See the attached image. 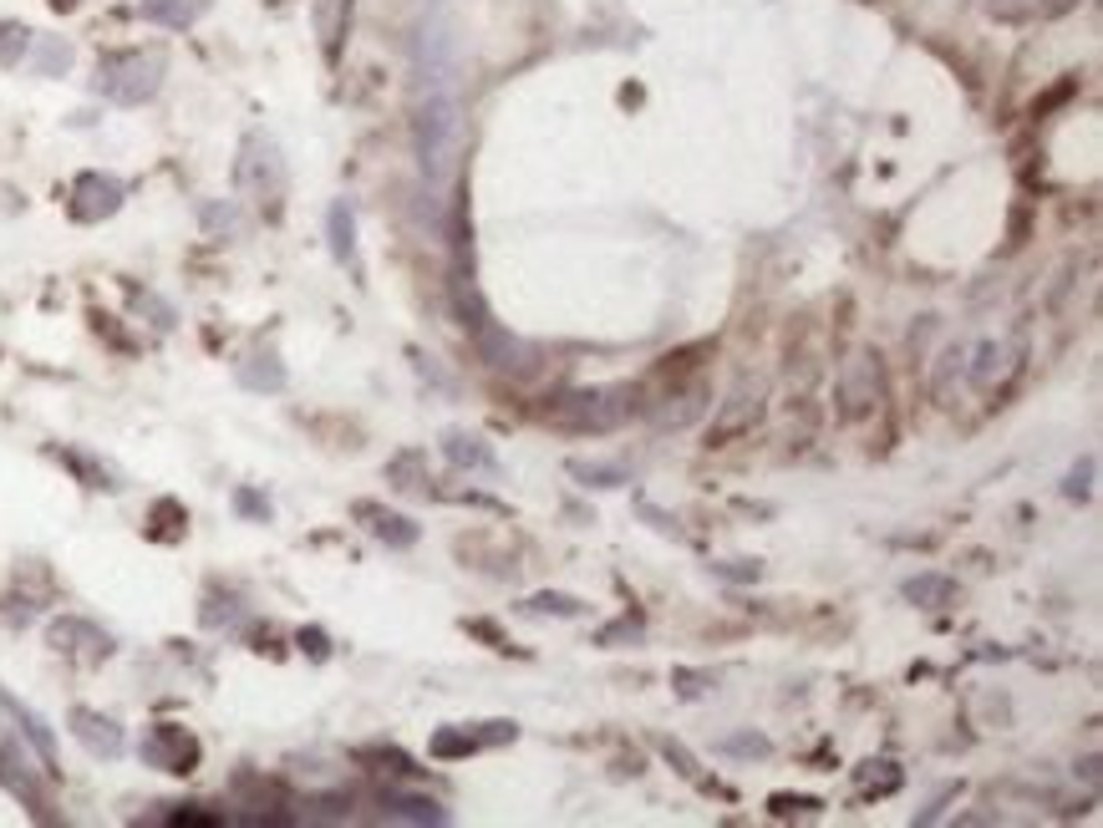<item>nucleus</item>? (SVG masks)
I'll list each match as a JSON object with an SVG mask.
<instances>
[{
	"label": "nucleus",
	"instance_id": "nucleus-27",
	"mask_svg": "<svg viewBox=\"0 0 1103 828\" xmlns=\"http://www.w3.org/2000/svg\"><path fill=\"white\" fill-rule=\"evenodd\" d=\"M656 747H661V757H666V763H672V768L682 773L686 782H696V788H712V792H722V798H732L728 788H718V782H708V778H702V763H696V757L686 753V747L676 743V737H656Z\"/></svg>",
	"mask_w": 1103,
	"mask_h": 828
},
{
	"label": "nucleus",
	"instance_id": "nucleus-31",
	"mask_svg": "<svg viewBox=\"0 0 1103 828\" xmlns=\"http://www.w3.org/2000/svg\"><path fill=\"white\" fill-rule=\"evenodd\" d=\"M153 524L148 528L153 539H183V524H189V514H183V504H173V498H158L153 504Z\"/></svg>",
	"mask_w": 1103,
	"mask_h": 828
},
{
	"label": "nucleus",
	"instance_id": "nucleus-2",
	"mask_svg": "<svg viewBox=\"0 0 1103 828\" xmlns=\"http://www.w3.org/2000/svg\"><path fill=\"white\" fill-rule=\"evenodd\" d=\"M169 77V51L163 47H128V51H108L97 61V92L122 108H138L148 97H158Z\"/></svg>",
	"mask_w": 1103,
	"mask_h": 828
},
{
	"label": "nucleus",
	"instance_id": "nucleus-21",
	"mask_svg": "<svg viewBox=\"0 0 1103 828\" xmlns=\"http://www.w3.org/2000/svg\"><path fill=\"white\" fill-rule=\"evenodd\" d=\"M0 707H6V711H11L16 721H21L26 743L37 747V757H41V763H47V773H57V737H51V727H47V721H41V717H37V711H31V707H21V701H11V697L0 701Z\"/></svg>",
	"mask_w": 1103,
	"mask_h": 828
},
{
	"label": "nucleus",
	"instance_id": "nucleus-44",
	"mask_svg": "<svg viewBox=\"0 0 1103 828\" xmlns=\"http://www.w3.org/2000/svg\"><path fill=\"white\" fill-rule=\"evenodd\" d=\"M676 681H682V697H696V691H708V681L712 676H702V672H672Z\"/></svg>",
	"mask_w": 1103,
	"mask_h": 828
},
{
	"label": "nucleus",
	"instance_id": "nucleus-33",
	"mask_svg": "<svg viewBox=\"0 0 1103 828\" xmlns=\"http://www.w3.org/2000/svg\"><path fill=\"white\" fill-rule=\"evenodd\" d=\"M418 463H422V453H402V457H392V478H397V488L402 493H428V473H418Z\"/></svg>",
	"mask_w": 1103,
	"mask_h": 828
},
{
	"label": "nucleus",
	"instance_id": "nucleus-11",
	"mask_svg": "<svg viewBox=\"0 0 1103 828\" xmlns=\"http://www.w3.org/2000/svg\"><path fill=\"white\" fill-rule=\"evenodd\" d=\"M351 514H357V524L372 534L377 544H387V549H412L418 544L422 528L412 524L408 514H397V508H382L372 504V498H361V504H351Z\"/></svg>",
	"mask_w": 1103,
	"mask_h": 828
},
{
	"label": "nucleus",
	"instance_id": "nucleus-41",
	"mask_svg": "<svg viewBox=\"0 0 1103 828\" xmlns=\"http://www.w3.org/2000/svg\"><path fill=\"white\" fill-rule=\"evenodd\" d=\"M169 824H219V814H204V804H179V814H169Z\"/></svg>",
	"mask_w": 1103,
	"mask_h": 828
},
{
	"label": "nucleus",
	"instance_id": "nucleus-36",
	"mask_svg": "<svg viewBox=\"0 0 1103 828\" xmlns=\"http://www.w3.org/2000/svg\"><path fill=\"white\" fill-rule=\"evenodd\" d=\"M234 508H240L244 518H254V524H264V518H270V498H264V493H254V488L234 493Z\"/></svg>",
	"mask_w": 1103,
	"mask_h": 828
},
{
	"label": "nucleus",
	"instance_id": "nucleus-25",
	"mask_svg": "<svg viewBox=\"0 0 1103 828\" xmlns=\"http://www.w3.org/2000/svg\"><path fill=\"white\" fill-rule=\"evenodd\" d=\"M702 407H708V386L696 382V386H686V392L666 396V407H656L651 417H656V427H686Z\"/></svg>",
	"mask_w": 1103,
	"mask_h": 828
},
{
	"label": "nucleus",
	"instance_id": "nucleus-16",
	"mask_svg": "<svg viewBox=\"0 0 1103 828\" xmlns=\"http://www.w3.org/2000/svg\"><path fill=\"white\" fill-rule=\"evenodd\" d=\"M443 457L453 463L458 473H499V457H493V447L483 443L479 433H463V427L443 433Z\"/></svg>",
	"mask_w": 1103,
	"mask_h": 828
},
{
	"label": "nucleus",
	"instance_id": "nucleus-13",
	"mask_svg": "<svg viewBox=\"0 0 1103 828\" xmlns=\"http://www.w3.org/2000/svg\"><path fill=\"white\" fill-rule=\"evenodd\" d=\"M72 733L92 757H122V747H128L122 743L118 721L102 717V711H92V707H72Z\"/></svg>",
	"mask_w": 1103,
	"mask_h": 828
},
{
	"label": "nucleus",
	"instance_id": "nucleus-35",
	"mask_svg": "<svg viewBox=\"0 0 1103 828\" xmlns=\"http://www.w3.org/2000/svg\"><path fill=\"white\" fill-rule=\"evenodd\" d=\"M768 808H773V818H793V814H819V798H804V792H773L768 798Z\"/></svg>",
	"mask_w": 1103,
	"mask_h": 828
},
{
	"label": "nucleus",
	"instance_id": "nucleus-43",
	"mask_svg": "<svg viewBox=\"0 0 1103 828\" xmlns=\"http://www.w3.org/2000/svg\"><path fill=\"white\" fill-rule=\"evenodd\" d=\"M1089 478H1093V457L1083 463V468H1073V478H1067V498H1089Z\"/></svg>",
	"mask_w": 1103,
	"mask_h": 828
},
{
	"label": "nucleus",
	"instance_id": "nucleus-17",
	"mask_svg": "<svg viewBox=\"0 0 1103 828\" xmlns=\"http://www.w3.org/2000/svg\"><path fill=\"white\" fill-rule=\"evenodd\" d=\"M453 311L463 315V331H468V336H479L483 325H493V311H489V301H483L479 280L468 275L463 264L453 270Z\"/></svg>",
	"mask_w": 1103,
	"mask_h": 828
},
{
	"label": "nucleus",
	"instance_id": "nucleus-45",
	"mask_svg": "<svg viewBox=\"0 0 1103 828\" xmlns=\"http://www.w3.org/2000/svg\"><path fill=\"white\" fill-rule=\"evenodd\" d=\"M1079 0H1032V16H1067Z\"/></svg>",
	"mask_w": 1103,
	"mask_h": 828
},
{
	"label": "nucleus",
	"instance_id": "nucleus-39",
	"mask_svg": "<svg viewBox=\"0 0 1103 828\" xmlns=\"http://www.w3.org/2000/svg\"><path fill=\"white\" fill-rule=\"evenodd\" d=\"M204 224L209 229H214V234H234V229H240V214H234V209H219V204H204Z\"/></svg>",
	"mask_w": 1103,
	"mask_h": 828
},
{
	"label": "nucleus",
	"instance_id": "nucleus-12",
	"mask_svg": "<svg viewBox=\"0 0 1103 828\" xmlns=\"http://www.w3.org/2000/svg\"><path fill=\"white\" fill-rule=\"evenodd\" d=\"M840 402L844 417H864L870 407H880V366L870 356H854L840 376Z\"/></svg>",
	"mask_w": 1103,
	"mask_h": 828
},
{
	"label": "nucleus",
	"instance_id": "nucleus-28",
	"mask_svg": "<svg viewBox=\"0 0 1103 828\" xmlns=\"http://www.w3.org/2000/svg\"><path fill=\"white\" fill-rule=\"evenodd\" d=\"M529 615H560V620H575L585 615V600L580 595H564V589H540V595H529L524 600Z\"/></svg>",
	"mask_w": 1103,
	"mask_h": 828
},
{
	"label": "nucleus",
	"instance_id": "nucleus-9",
	"mask_svg": "<svg viewBox=\"0 0 1103 828\" xmlns=\"http://www.w3.org/2000/svg\"><path fill=\"white\" fill-rule=\"evenodd\" d=\"M519 727L514 721H483V733H468V727H438L428 743V753L438 763H458V757H473L483 747H499V743H514Z\"/></svg>",
	"mask_w": 1103,
	"mask_h": 828
},
{
	"label": "nucleus",
	"instance_id": "nucleus-46",
	"mask_svg": "<svg viewBox=\"0 0 1103 828\" xmlns=\"http://www.w3.org/2000/svg\"><path fill=\"white\" fill-rule=\"evenodd\" d=\"M300 646L311 650L315 660H325V656H331V646H325V636H321V630H300Z\"/></svg>",
	"mask_w": 1103,
	"mask_h": 828
},
{
	"label": "nucleus",
	"instance_id": "nucleus-6",
	"mask_svg": "<svg viewBox=\"0 0 1103 828\" xmlns=\"http://www.w3.org/2000/svg\"><path fill=\"white\" fill-rule=\"evenodd\" d=\"M138 753H143L148 768L179 773V778L199 768V737L189 727H179V721H153L143 733V743H138Z\"/></svg>",
	"mask_w": 1103,
	"mask_h": 828
},
{
	"label": "nucleus",
	"instance_id": "nucleus-22",
	"mask_svg": "<svg viewBox=\"0 0 1103 828\" xmlns=\"http://www.w3.org/2000/svg\"><path fill=\"white\" fill-rule=\"evenodd\" d=\"M570 478H580L585 488H625L631 468L625 463H605V457H570Z\"/></svg>",
	"mask_w": 1103,
	"mask_h": 828
},
{
	"label": "nucleus",
	"instance_id": "nucleus-20",
	"mask_svg": "<svg viewBox=\"0 0 1103 828\" xmlns=\"http://www.w3.org/2000/svg\"><path fill=\"white\" fill-rule=\"evenodd\" d=\"M900 595L911 605H921V610H946L951 600H956V579L946 575H911L905 585H900Z\"/></svg>",
	"mask_w": 1103,
	"mask_h": 828
},
{
	"label": "nucleus",
	"instance_id": "nucleus-18",
	"mask_svg": "<svg viewBox=\"0 0 1103 828\" xmlns=\"http://www.w3.org/2000/svg\"><path fill=\"white\" fill-rule=\"evenodd\" d=\"M204 11H209V0H143V6H138L143 21L169 26V31H189Z\"/></svg>",
	"mask_w": 1103,
	"mask_h": 828
},
{
	"label": "nucleus",
	"instance_id": "nucleus-42",
	"mask_svg": "<svg viewBox=\"0 0 1103 828\" xmlns=\"http://www.w3.org/2000/svg\"><path fill=\"white\" fill-rule=\"evenodd\" d=\"M641 514L651 518V528H661V534H672V539H686L682 528H676V518H672V514H661L656 504H641Z\"/></svg>",
	"mask_w": 1103,
	"mask_h": 828
},
{
	"label": "nucleus",
	"instance_id": "nucleus-37",
	"mask_svg": "<svg viewBox=\"0 0 1103 828\" xmlns=\"http://www.w3.org/2000/svg\"><path fill=\"white\" fill-rule=\"evenodd\" d=\"M986 11H992L996 21H1037V16H1032V0H992Z\"/></svg>",
	"mask_w": 1103,
	"mask_h": 828
},
{
	"label": "nucleus",
	"instance_id": "nucleus-38",
	"mask_svg": "<svg viewBox=\"0 0 1103 828\" xmlns=\"http://www.w3.org/2000/svg\"><path fill=\"white\" fill-rule=\"evenodd\" d=\"M712 575L738 579V585H743V579H758V575H763V565H758V559H728V565H712Z\"/></svg>",
	"mask_w": 1103,
	"mask_h": 828
},
{
	"label": "nucleus",
	"instance_id": "nucleus-7",
	"mask_svg": "<svg viewBox=\"0 0 1103 828\" xmlns=\"http://www.w3.org/2000/svg\"><path fill=\"white\" fill-rule=\"evenodd\" d=\"M122 199H128V189H122V179H112V173H77L72 183V204H67V214L77 219V224H102V219H112L122 209Z\"/></svg>",
	"mask_w": 1103,
	"mask_h": 828
},
{
	"label": "nucleus",
	"instance_id": "nucleus-24",
	"mask_svg": "<svg viewBox=\"0 0 1103 828\" xmlns=\"http://www.w3.org/2000/svg\"><path fill=\"white\" fill-rule=\"evenodd\" d=\"M382 818H392V824H448V814L432 804V798H412V792H397V798H387Z\"/></svg>",
	"mask_w": 1103,
	"mask_h": 828
},
{
	"label": "nucleus",
	"instance_id": "nucleus-15",
	"mask_svg": "<svg viewBox=\"0 0 1103 828\" xmlns=\"http://www.w3.org/2000/svg\"><path fill=\"white\" fill-rule=\"evenodd\" d=\"M351 11H357V0H315L311 6V21H315V37H321L325 61H337L341 47H347Z\"/></svg>",
	"mask_w": 1103,
	"mask_h": 828
},
{
	"label": "nucleus",
	"instance_id": "nucleus-26",
	"mask_svg": "<svg viewBox=\"0 0 1103 828\" xmlns=\"http://www.w3.org/2000/svg\"><path fill=\"white\" fill-rule=\"evenodd\" d=\"M57 457H61V463H67V468L77 473V478L87 483V488H122V483H118V473H112L108 463H97V457L77 453V447H61Z\"/></svg>",
	"mask_w": 1103,
	"mask_h": 828
},
{
	"label": "nucleus",
	"instance_id": "nucleus-29",
	"mask_svg": "<svg viewBox=\"0 0 1103 828\" xmlns=\"http://www.w3.org/2000/svg\"><path fill=\"white\" fill-rule=\"evenodd\" d=\"M72 41H61V37H41L37 41V72L41 77H67L72 72Z\"/></svg>",
	"mask_w": 1103,
	"mask_h": 828
},
{
	"label": "nucleus",
	"instance_id": "nucleus-19",
	"mask_svg": "<svg viewBox=\"0 0 1103 828\" xmlns=\"http://www.w3.org/2000/svg\"><path fill=\"white\" fill-rule=\"evenodd\" d=\"M325 234H331V254H337L347 270H357V214H351L347 199L331 204V214H325Z\"/></svg>",
	"mask_w": 1103,
	"mask_h": 828
},
{
	"label": "nucleus",
	"instance_id": "nucleus-30",
	"mask_svg": "<svg viewBox=\"0 0 1103 828\" xmlns=\"http://www.w3.org/2000/svg\"><path fill=\"white\" fill-rule=\"evenodd\" d=\"M26 51H31V26L26 21H0V67H16Z\"/></svg>",
	"mask_w": 1103,
	"mask_h": 828
},
{
	"label": "nucleus",
	"instance_id": "nucleus-40",
	"mask_svg": "<svg viewBox=\"0 0 1103 828\" xmlns=\"http://www.w3.org/2000/svg\"><path fill=\"white\" fill-rule=\"evenodd\" d=\"M956 782H946V788H941V792H935V798H931V808H921V814H915V824H935V818H941V814H946V804H951V798H956Z\"/></svg>",
	"mask_w": 1103,
	"mask_h": 828
},
{
	"label": "nucleus",
	"instance_id": "nucleus-8",
	"mask_svg": "<svg viewBox=\"0 0 1103 828\" xmlns=\"http://www.w3.org/2000/svg\"><path fill=\"white\" fill-rule=\"evenodd\" d=\"M47 640L67 660H77V666H97V660L112 656V636H108V630H97L92 620H77V615H61V620H51Z\"/></svg>",
	"mask_w": 1103,
	"mask_h": 828
},
{
	"label": "nucleus",
	"instance_id": "nucleus-1",
	"mask_svg": "<svg viewBox=\"0 0 1103 828\" xmlns=\"http://www.w3.org/2000/svg\"><path fill=\"white\" fill-rule=\"evenodd\" d=\"M458 143H463V112L453 92H422L418 102V163L432 189H443L458 169Z\"/></svg>",
	"mask_w": 1103,
	"mask_h": 828
},
{
	"label": "nucleus",
	"instance_id": "nucleus-5",
	"mask_svg": "<svg viewBox=\"0 0 1103 828\" xmlns=\"http://www.w3.org/2000/svg\"><path fill=\"white\" fill-rule=\"evenodd\" d=\"M453 82H458L453 21H428L418 31V87L422 92H453Z\"/></svg>",
	"mask_w": 1103,
	"mask_h": 828
},
{
	"label": "nucleus",
	"instance_id": "nucleus-3",
	"mask_svg": "<svg viewBox=\"0 0 1103 828\" xmlns=\"http://www.w3.org/2000/svg\"><path fill=\"white\" fill-rule=\"evenodd\" d=\"M234 189L244 204H254L270 224L285 209V158H280L270 132H250L240 143V163H234Z\"/></svg>",
	"mask_w": 1103,
	"mask_h": 828
},
{
	"label": "nucleus",
	"instance_id": "nucleus-23",
	"mask_svg": "<svg viewBox=\"0 0 1103 828\" xmlns=\"http://www.w3.org/2000/svg\"><path fill=\"white\" fill-rule=\"evenodd\" d=\"M240 382L250 392H280L285 386V366H280L275 351H254V356L240 361Z\"/></svg>",
	"mask_w": 1103,
	"mask_h": 828
},
{
	"label": "nucleus",
	"instance_id": "nucleus-10",
	"mask_svg": "<svg viewBox=\"0 0 1103 828\" xmlns=\"http://www.w3.org/2000/svg\"><path fill=\"white\" fill-rule=\"evenodd\" d=\"M763 417V382H753V386H738V392L722 402V412H718V422H712V433H708V447H728L732 437H743L753 422Z\"/></svg>",
	"mask_w": 1103,
	"mask_h": 828
},
{
	"label": "nucleus",
	"instance_id": "nucleus-14",
	"mask_svg": "<svg viewBox=\"0 0 1103 828\" xmlns=\"http://www.w3.org/2000/svg\"><path fill=\"white\" fill-rule=\"evenodd\" d=\"M1017 361H1022V341H986V346L976 351L972 386L976 392H996V386L1017 372Z\"/></svg>",
	"mask_w": 1103,
	"mask_h": 828
},
{
	"label": "nucleus",
	"instance_id": "nucleus-4",
	"mask_svg": "<svg viewBox=\"0 0 1103 828\" xmlns=\"http://www.w3.org/2000/svg\"><path fill=\"white\" fill-rule=\"evenodd\" d=\"M631 412V386H575L544 407V422L564 433H611Z\"/></svg>",
	"mask_w": 1103,
	"mask_h": 828
},
{
	"label": "nucleus",
	"instance_id": "nucleus-34",
	"mask_svg": "<svg viewBox=\"0 0 1103 828\" xmlns=\"http://www.w3.org/2000/svg\"><path fill=\"white\" fill-rule=\"evenodd\" d=\"M718 753H728V757H768L773 753V743L758 737V733H738V737H722Z\"/></svg>",
	"mask_w": 1103,
	"mask_h": 828
},
{
	"label": "nucleus",
	"instance_id": "nucleus-48",
	"mask_svg": "<svg viewBox=\"0 0 1103 828\" xmlns=\"http://www.w3.org/2000/svg\"><path fill=\"white\" fill-rule=\"evenodd\" d=\"M0 757H6V727H0Z\"/></svg>",
	"mask_w": 1103,
	"mask_h": 828
},
{
	"label": "nucleus",
	"instance_id": "nucleus-47",
	"mask_svg": "<svg viewBox=\"0 0 1103 828\" xmlns=\"http://www.w3.org/2000/svg\"><path fill=\"white\" fill-rule=\"evenodd\" d=\"M51 6H57V11H72V6H77V0H51Z\"/></svg>",
	"mask_w": 1103,
	"mask_h": 828
},
{
	"label": "nucleus",
	"instance_id": "nucleus-32",
	"mask_svg": "<svg viewBox=\"0 0 1103 828\" xmlns=\"http://www.w3.org/2000/svg\"><path fill=\"white\" fill-rule=\"evenodd\" d=\"M900 768L895 763H864L860 768V792H875V798H885V792H895L900 788Z\"/></svg>",
	"mask_w": 1103,
	"mask_h": 828
}]
</instances>
